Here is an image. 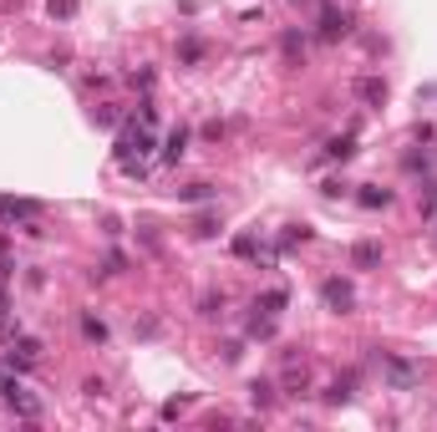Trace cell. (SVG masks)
<instances>
[{
	"label": "cell",
	"mask_w": 437,
	"mask_h": 432,
	"mask_svg": "<svg viewBox=\"0 0 437 432\" xmlns=\"http://www.w3.org/2000/svg\"><path fill=\"white\" fill-rule=\"evenodd\" d=\"M234 254H239V259H259V244L249 240V234H239V240H234Z\"/></svg>",
	"instance_id": "cell-20"
},
{
	"label": "cell",
	"mask_w": 437,
	"mask_h": 432,
	"mask_svg": "<svg viewBox=\"0 0 437 432\" xmlns=\"http://www.w3.org/2000/svg\"><path fill=\"white\" fill-rule=\"evenodd\" d=\"M178 61H183V67H199V61H204V46H199L193 36H183V41H178Z\"/></svg>",
	"instance_id": "cell-13"
},
{
	"label": "cell",
	"mask_w": 437,
	"mask_h": 432,
	"mask_svg": "<svg viewBox=\"0 0 437 432\" xmlns=\"http://www.w3.org/2000/svg\"><path fill=\"white\" fill-rule=\"evenodd\" d=\"M81 336L92 341V346H102V341H107V326H102L97 315H81Z\"/></svg>",
	"instance_id": "cell-15"
},
{
	"label": "cell",
	"mask_w": 437,
	"mask_h": 432,
	"mask_svg": "<svg viewBox=\"0 0 437 432\" xmlns=\"http://www.w3.org/2000/svg\"><path fill=\"white\" fill-rule=\"evenodd\" d=\"M0 397H6V407H11L15 417H26V422H36V417H41V402H36V397H31V392H26V386H20L15 377L6 381V392H0Z\"/></svg>",
	"instance_id": "cell-3"
},
{
	"label": "cell",
	"mask_w": 437,
	"mask_h": 432,
	"mask_svg": "<svg viewBox=\"0 0 437 432\" xmlns=\"http://www.w3.org/2000/svg\"><path fill=\"white\" fill-rule=\"evenodd\" d=\"M381 366H386V381L397 386V392H412V381H417V366H412V361H402V356H386Z\"/></svg>",
	"instance_id": "cell-4"
},
{
	"label": "cell",
	"mask_w": 437,
	"mask_h": 432,
	"mask_svg": "<svg viewBox=\"0 0 437 432\" xmlns=\"http://www.w3.org/2000/svg\"><path fill=\"white\" fill-rule=\"evenodd\" d=\"M36 214H41L36 199H0V219H6V224H26V234H41Z\"/></svg>",
	"instance_id": "cell-2"
},
{
	"label": "cell",
	"mask_w": 437,
	"mask_h": 432,
	"mask_svg": "<svg viewBox=\"0 0 437 432\" xmlns=\"http://www.w3.org/2000/svg\"><path fill=\"white\" fill-rule=\"evenodd\" d=\"M199 315H204V320L224 315V290H204V295H199Z\"/></svg>",
	"instance_id": "cell-10"
},
{
	"label": "cell",
	"mask_w": 437,
	"mask_h": 432,
	"mask_svg": "<svg viewBox=\"0 0 437 432\" xmlns=\"http://www.w3.org/2000/svg\"><path fill=\"white\" fill-rule=\"evenodd\" d=\"M356 97H361V102H371V107H381V102H386V81L361 77V81H356Z\"/></svg>",
	"instance_id": "cell-7"
},
{
	"label": "cell",
	"mask_w": 437,
	"mask_h": 432,
	"mask_svg": "<svg viewBox=\"0 0 437 432\" xmlns=\"http://www.w3.org/2000/svg\"><path fill=\"white\" fill-rule=\"evenodd\" d=\"M351 36V15L346 11H320V41H341Z\"/></svg>",
	"instance_id": "cell-5"
},
{
	"label": "cell",
	"mask_w": 437,
	"mask_h": 432,
	"mask_svg": "<svg viewBox=\"0 0 437 432\" xmlns=\"http://www.w3.org/2000/svg\"><path fill=\"white\" fill-rule=\"evenodd\" d=\"M356 199H361V209H386V204H391V188H371V183H366Z\"/></svg>",
	"instance_id": "cell-11"
},
{
	"label": "cell",
	"mask_w": 437,
	"mask_h": 432,
	"mask_svg": "<svg viewBox=\"0 0 437 432\" xmlns=\"http://www.w3.org/2000/svg\"><path fill=\"white\" fill-rule=\"evenodd\" d=\"M280 46H285V56H290V61H300V56H305V36L285 31V41H280Z\"/></svg>",
	"instance_id": "cell-18"
},
{
	"label": "cell",
	"mask_w": 437,
	"mask_h": 432,
	"mask_svg": "<svg viewBox=\"0 0 437 432\" xmlns=\"http://www.w3.org/2000/svg\"><path fill=\"white\" fill-rule=\"evenodd\" d=\"M46 6H51L56 20H72V15H77V0H46Z\"/></svg>",
	"instance_id": "cell-21"
},
{
	"label": "cell",
	"mask_w": 437,
	"mask_h": 432,
	"mask_svg": "<svg viewBox=\"0 0 437 432\" xmlns=\"http://www.w3.org/2000/svg\"><path fill=\"white\" fill-rule=\"evenodd\" d=\"M351 265H356V270H371V265H381V244H371V240H361V244L351 249Z\"/></svg>",
	"instance_id": "cell-8"
},
{
	"label": "cell",
	"mask_w": 437,
	"mask_h": 432,
	"mask_svg": "<svg viewBox=\"0 0 437 432\" xmlns=\"http://www.w3.org/2000/svg\"><path fill=\"white\" fill-rule=\"evenodd\" d=\"M249 336H254V341H270V336H275V315H254V320H249Z\"/></svg>",
	"instance_id": "cell-16"
},
{
	"label": "cell",
	"mask_w": 437,
	"mask_h": 432,
	"mask_svg": "<svg viewBox=\"0 0 437 432\" xmlns=\"http://www.w3.org/2000/svg\"><path fill=\"white\" fill-rule=\"evenodd\" d=\"M295 6H300V0H295Z\"/></svg>",
	"instance_id": "cell-22"
},
{
	"label": "cell",
	"mask_w": 437,
	"mask_h": 432,
	"mask_svg": "<svg viewBox=\"0 0 437 432\" xmlns=\"http://www.w3.org/2000/svg\"><path fill=\"white\" fill-rule=\"evenodd\" d=\"M351 386H356V377H336V381H331V392H325V402H331V407L351 402Z\"/></svg>",
	"instance_id": "cell-12"
},
{
	"label": "cell",
	"mask_w": 437,
	"mask_h": 432,
	"mask_svg": "<svg viewBox=\"0 0 437 432\" xmlns=\"http://www.w3.org/2000/svg\"><path fill=\"white\" fill-rule=\"evenodd\" d=\"M320 300H325V310H336V315H351L356 310V290H351V280H320Z\"/></svg>",
	"instance_id": "cell-1"
},
{
	"label": "cell",
	"mask_w": 437,
	"mask_h": 432,
	"mask_svg": "<svg viewBox=\"0 0 437 432\" xmlns=\"http://www.w3.org/2000/svg\"><path fill=\"white\" fill-rule=\"evenodd\" d=\"M178 199L183 204H204V199H214V183H188V188H178Z\"/></svg>",
	"instance_id": "cell-14"
},
{
	"label": "cell",
	"mask_w": 437,
	"mask_h": 432,
	"mask_svg": "<svg viewBox=\"0 0 437 432\" xmlns=\"http://www.w3.org/2000/svg\"><path fill=\"white\" fill-rule=\"evenodd\" d=\"M285 306H290V295H285V290H265V295L254 300V310H265V315H280Z\"/></svg>",
	"instance_id": "cell-9"
},
{
	"label": "cell",
	"mask_w": 437,
	"mask_h": 432,
	"mask_svg": "<svg viewBox=\"0 0 437 432\" xmlns=\"http://www.w3.org/2000/svg\"><path fill=\"white\" fill-rule=\"evenodd\" d=\"M188 153V127H173V133L163 138V163H178Z\"/></svg>",
	"instance_id": "cell-6"
},
{
	"label": "cell",
	"mask_w": 437,
	"mask_h": 432,
	"mask_svg": "<svg viewBox=\"0 0 437 432\" xmlns=\"http://www.w3.org/2000/svg\"><path fill=\"white\" fill-rule=\"evenodd\" d=\"M351 153H356V143H351V138H336L331 148H325V158H341V163L351 158Z\"/></svg>",
	"instance_id": "cell-19"
},
{
	"label": "cell",
	"mask_w": 437,
	"mask_h": 432,
	"mask_svg": "<svg viewBox=\"0 0 437 432\" xmlns=\"http://www.w3.org/2000/svg\"><path fill=\"white\" fill-rule=\"evenodd\" d=\"M249 397H254V407H275V386H270V381H254Z\"/></svg>",
	"instance_id": "cell-17"
}]
</instances>
